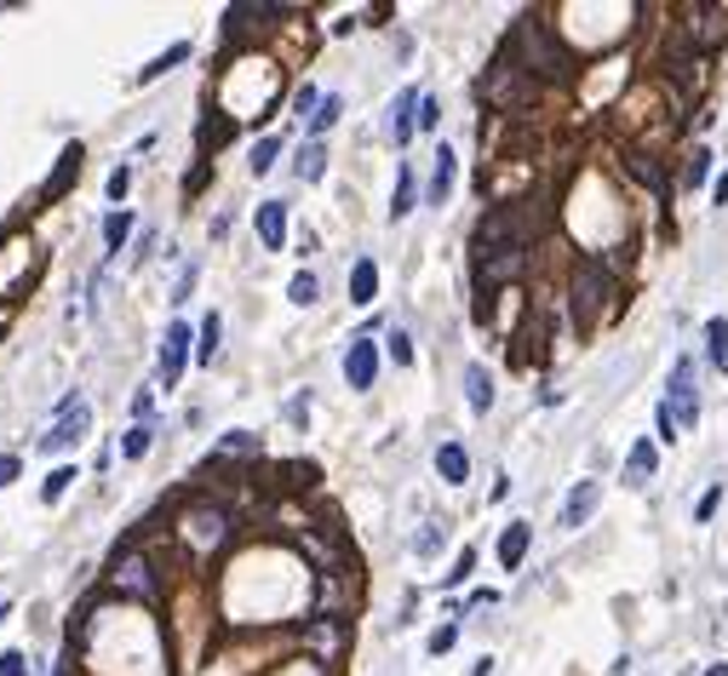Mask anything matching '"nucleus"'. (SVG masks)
Here are the masks:
<instances>
[{
	"label": "nucleus",
	"mask_w": 728,
	"mask_h": 676,
	"mask_svg": "<svg viewBox=\"0 0 728 676\" xmlns=\"http://www.w3.org/2000/svg\"><path fill=\"white\" fill-rule=\"evenodd\" d=\"M511 52L522 58V70H527V75H562V52H556V41L545 35V23H540V18H522V23H516Z\"/></svg>",
	"instance_id": "f257e3e1"
},
{
	"label": "nucleus",
	"mask_w": 728,
	"mask_h": 676,
	"mask_svg": "<svg viewBox=\"0 0 728 676\" xmlns=\"http://www.w3.org/2000/svg\"><path fill=\"white\" fill-rule=\"evenodd\" d=\"M666 408H671V419L677 424H700V379H694V361L683 356L677 367H671V396H666Z\"/></svg>",
	"instance_id": "f03ea898"
},
{
	"label": "nucleus",
	"mask_w": 728,
	"mask_h": 676,
	"mask_svg": "<svg viewBox=\"0 0 728 676\" xmlns=\"http://www.w3.org/2000/svg\"><path fill=\"white\" fill-rule=\"evenodd\" d=\"M86 424H92V408H86V401H63V413H58V424L41 436V448L47 453H63V448H75L81 442V436H86Z\"/></svg>",
	"instance_id": "7ed1b4c3"
},
{
	"label": "nucleus",
	"mask_w": 728,
	"mask_h": 676,
	"mask_svg": "<svg viewBox=\"0 0 728 676\" xmlns=\"http://www.w3.org/2000/svg\"><path fill=\"white\" fill-rule=\"evenodd\" d=\"M608 304V276L597 264H580V276H574V316L580 321H597V310Z\"/></svg>",
	"instance_id": "20e7f679"
},
{
	"label": "nucleus",
	"mask_w": 728,
	"mask_h": 676,
	"mask_svg": "<svg viewBox=\"0 0 728 676\" xmlns=\"http://www.w3.org/2000/svg\"><path fill=\"white\" fill-rule=\"evenodd\" d=\"M189 321H173L167 327V338H161V361H155V379L161 385H178V373H184V361H189Z\"/></svg>",
	"instance_id": "39448f33"
},
{
	"label": "nucleus",
	"mask_w": 728,
	"mask_h": 676,
	"mask_svg": "<svg viewBox=\"0 0 728 676\" xmlns=\"http://www.w3.org/2000/svg\"><path fill=\"white\" fill-rule=\"evenodd\" d=\"M345 379H350V390H373V379H379V350H373V338H356V345L345 350Z\"/></svg>",
	"instance_id": "423d86ee"
},
{
	"label": "nucleus",
	"mask_w": 728,
	"mask_h": 676,
	"mask_svg": "<svg viewBox=\"0 0 728 676\" xmlns=\"http://www.w3.org/2000/svg\"><path fill=\"white\" fill-rule=\"evenodd\" d=\"M419 104H424V98L408 86L402 98H396V104H390V121H384V132H390V144H408L413 139V126H419Z\"/></svg>",
	"instance_id": "0eeeda50"
},
{
	"label": "nucleus",
	"mask_w": 728,
	"mask_h": 676,
	"mask_svg": "<svg viewBox=\"0 0 728 676\" xmlns=\"http://www.w3.org/2000/svg\"><path fill=\"white\" fill-rule=\"evenodd\" d=\"M603 504V482H580L574 493H568V504H562V516H556V528H585V516Z\"/></svg>",
	"instance_id": "6e6552de"
},
{
	"label": "nucleus",
	"mask_w": 728,
	"mask_h": 676,
	"mask_svg": "<svg viewBox=\"0 0 728 676\" xmlns=\"http://www.w3.org/2000/svg\"><path fill=\"white\" fill-rule=\"evenodd\" d=\"M516 70H522V63H500V70H493V81H488L493 104H527V98H534V86L516 81Z\"/></svg>",
	"instance_id": "1a4fd4ad"
},
{
	"label": "nucleus",
	"mask_w": 728,
	"mask_h": 676,
	"mask_svg": "<svg viewBox=\"0 0 728 676\" xmlns=\"http://www.w3.org/2000/svg\"><path fill=\"white\" fill-rule=\"evenodd\" d=\"M253 224H258V242L270 253H281V242H287V201H264Z\"/></svg>",
	"instance_id": "9d476101"
},
{
	"label": "nucleus",
	"mask_w": 728,
	"mask_h": 676,
	"mask_svg": "<svg viewBox=\"0 0 728 676\" xmlns=\"http://www.w3.org/2000/svg\"><path fill=\"white\" fill-rule=\"evenodd\" d=\"M453 173H459L453 150H437V166H430V190H424V201H430V207H442V201L453 195Z\"/></svg>",
	"instance_id": "9b49d317"
},
{
	"label": "nucleus",
	"mask_w": 728,
	"mask_h": 676,
	"mask_svg": "<svg viewBox=\"0 0 728 676\" xmlns=\"http://www.w3.org/2000/svg\"><path fill=\"white\" fill-rule=\"evenodd\" d=\"M654 464H659V448L648 442V436H643V442L632 448V459H625V488H648V477H654Z\"/></svg>",
	"instance_id": "f8f14e48"
},
{
	"label": "nucleus",
	"mask_w": 728,
	"mask_h": 676,
	"mask_svg": "<svg viewBox=\"0 0 728 676\" xmlns=\"http://www.w3.org/2000/svg\"><path fill=\"white\" fill-rule=\"evenodd\" d=\"M70 178H81V144H70L58 155V173L47 178V190H41V201H58L63 190H70Z\"/></svg>",
	"instance_id": "ddd939ff"
},
{
	"label": "nucleus",
	"mask_w": 728,
	"mask_h": 676,
	"mask_svg": "<svg viewBox=\"0 0 728 676\" xmlns=\"http://www.w3.org/2000/svg\"><path fill=\"white\" fill-rule=\"evenodd\" d=\"M437 470H442V482H453V488H459V482L471 477V453L459 448V442H442V448H437Z\"/></svg>",
	"instance_id": "4468645a"
},
{
	"label": "nucleus",
	"mask_w": 728,
	"mask_h": 676,
	"mask_svg": "<svg viewBox=\"0 0 728 676\" xmlns=\"http://www.w3.org/2000/svg\"><path fill=\"white\" fill-rule=\"evenodd\" d=\"M527 539H534V528H527V522H511V528L500 533V562H505V567H522Z\"/></svg>",
	"instance_id": "2eb2a0df"
},
{
	"label": "nucleus",
	"mask_w": 728,
	"mask_h": 676,
	"mask_svg": "<svg viewBox=\"0 0 728 676\" xmlns=\"http://www.w3.org/2000/svg\"><path fill=\"white\" fill-rule=\"evenodd\" d=\"M373 293H379L373 258H356V269H350V304H373Z\"/></svg>",
	"instance_id": "dca6fc26"
},
{
	"label": "nucleus",
	"mask_w": 728,
	"mask_h": 676,
	"mask_svg": "<svg viewBox=\"0 0 728 676\" xmlns=\"http://www.w3.org/2000/svg\"><path fill=\"white\" fill-rule=\"evenodd\" d=\"M465 396H471V413H488L493 408V379H488V367H465Z\"/></svg>",
	"instance_id": "f3484780"
},
{
	"label": "nucleus",
	"mask_w": 728,
	"mask_h": 676,
	"mask_svg": "<svg viewBox=\"0 0 728 676\" xmlns=\"http://www.w3.org/2000/svg\"><path fill=\"white\" fill-rule=\"evenodd\" d=\"M115 580H126V585L139 591L144 602H155V596H161V585L150 580V562H139V556H126V562H121V573H115Z\"/></svg>",
	"instance_id": "a211bd4d"
},
{
	"label": "nucleus",
	"mask_w": 728,
	"mask_h": 676,
	"mask_svg": "<svg viewBox=\"0 0 728 676\" xmlns=\"http://www.w3.org/2000/svg\"><path fill=\"white\" fill-rule=\"evenodd\" d=\"M184 58H189V47L178 41V47H167V52H161V58H150L144 70H139V81H161V75H167V70H178Z\"/></svg>",
	"instance_id": "6ab92c4d"
},
{
	"label": "nucleus",
	"mask_w": 728,
	"mask_h": 676,
	"mask_svg": "<svg viewBox=\"0 0 728 676\" xmlns=\"http://www.w3.org/2000/svg\"><path fill=\"white\" fill-rule=\"evenodd\" d=\"M293 173H299L305 184H316V178L327 173V150H321V144H305V150H299V161H293Z\"/></svg>",
	"instance_id": "aec40b11"
},
{
	"label": "nucleus",
	"mask_w": 728,
	"mask_h": 676,
	"mask_svg": "<svg viewBox=\"0 0 728 676\" xmlns=\"http://www.w3.org/2000/svg\"><path fill=\"white\" fill-rule=\"evenodd\" d=\"M126 235H132V213L121 207V213H110V218H104V247H110V253H121V247H126Z\"/></svg>",
	"instance_id": "412c9836"
},
{
	"label": "nucleus",
	"mask_w": 728,
	"mask_h": 676,
	"mask_svg": "<svg viewBox=\"0 0 728 676\" xmlns=\"http://www.w3.org/2000/svg\"><path fill=\"white\" fill-rule=\"evenodd\" d=\"M70 482H75V464H58L52 477L41 482V499H47V504H58L63 493H70Z\"/></svg>",
	"instance_id": "4be33fe9"
},
{
	"label": "nucleus",
	"mask_w": 728,
	"mask_h": 676,
	"mask_svg": "<svg viewBox=\"0 0 728 676\" xmlns=\"http://www.w3.org/2000/svg\"><path fill=\"white\" fill-rule=\"evenodd\" d=\"M413 213V173L402 166V173H396V201H390V218H408Z\"/></svg>",
	"instance_id": "5701e85b"
},
{
	"label": "nucleus",
	"mask_w": 728,
	"mask_h": 676,
	"mask_svg": "<svg viewBox=\"0 0 728 676\" xmlns=\"http://www.w3.org/2000/svg\"><path fill=\"white\" fill-rule=\"evenodd\" d=\"M339 110H345V98H321V110L310 115V144H316V139H321V132H327V126H334V121H339Z\"/></svg>",
	"instance_id": "b1692460"
},
{
	"label": "nucleus",
	"mask_w": 728,
	"mask_h": 676,
	"mask_svg": "<svg viewBox=\"0 0 728 676\" xmlns=\"http://www.w3.org/2000/svg\"><path fill=\"white\" fill-rule=\"evenodd\" d=\"M683 178H688V190H700V184L711 178V150H694L688 166H683Z\"/></svg>",
	"instance_id": "393cba45"
},
{
	"label": "nucleus",
	"mask_w": 728,
	"mask_h": 676,
	"mask_svg": "<svg viewBox=\"0 0 728 676\" xmlns=\"http://www.w3.org/2000/svg\"><path fill=\"white\" fill-rule=\"evenodd\" d=\"M150 436H155L150 424H132V430L121 436V453H126V459H144V453H150Z\"/></svg>",
	"instance_id": "a878e982"
},
{
	"label": "nucleus",
	"mask_w": 728,
	"mask_h": 676,
	"mask_svg": "<svg viewBox=\"0 0 728 676\" xmlns=\"http://www.w3.org/2000/svg\"><path fill=\"white\" fill-rule=\"evenodd\" d=\"M218 332H224V321H218V316H207V321H202V332H195V338H202V345H195V356H202V361H213V356H218Z\"/></svg>",
	"instance_id": "bb28decb"
},
{
	"label": "nucleus",
	"mask_w": 728,
	"mask_h": 676,
	"mask_svg": "<svg viewBox=\"0 0 728 676\" xmlns=\"http://www.w3.org/2000/svg\"><path fill=\"white\" fill-rule=\"evenodd\" d=\"M276 155H281V139H258L247 166H253V173H270V166H276Z\"/></svg>",
	"instance_id": "cd10ccee"
},
{
	"label": "nucleus",
	"mask_w": 728,
	"mask_h": 676,
	"mask_svg": "<svg viewBox=\"0 0 728 676\" xmlns=\"http://www.w3.org/2000/svg\"><path fill=\"white\" fill-rule=\"evenodd\" d=\"M706 345H711V367H728V321L706 327Z\"/></svg>",
	"instance_id": "c85d7f7f"
},
{
	"label": "nucleus",
	"mask_w": 728,
	"mask_h": 676,
	"mask_svg": "<svg viewBox=\"0 0 728 676\" xmlns=\"http://www.w3.org/2000/svg\"><path fill=\"white\" fill-rule=\"evenodd\" d=\"M437 545H442V528H437V522L413 533V551H419V556H437Z\"/></svg>",
	"instance_id": "c756f323"
},
{
	"label": "nucleus",
	"mask_w": 728,
	"mask_h": 676,
	"mask_svg": "<svg viewBox=\"0 0 728 676\" xmlns=\"http://www.w3.org/2000/svg\"><path fill=\"white\" fill-rule=\"evenodd\" d=\"M287 298H293V304H316V276H310V269H305V276H293Z\"/></svg>",
	"instance_id": "7c9ffc66"
},
{
	"label": "nucleus",
	"mask_w": 728,
	"mask_h": 676,
	"mask_svg": "<svg viewBox=\"0 0 728 676\" xmlns=\"http://www.w3.org/2000/svg\"><path fill=\"white\" fill-rule=\"evenodd\" d=\"M253 448H258V442H253L247 430H229V436H224V453H253Z\"/></svg>",
	"instance_id": "2f4dec72"
},
{
	"label": "nucleus",
	"mask_w": 728,
	"mask_h": 676,
	"mask_svg": "<svg viewBox=\"0 0 728 676\" xmlns=\"http://www.w3.org/2000/svg\"><path fill=\"white\" fill-rule=\"evenodd\" d=\"M132 190V166H115V173H110V201H121Z\"/></svg>",
	"instance_id": "473e14b6"
},
{
	"label": "nucleus",
	"mask_w": 728,
	"mask_h": 676,
	"mask_svg": "<svg viewBox=\"0 0 728 676\" xmlns=\"http://www.w3.org/2000/svg\"><path fill=\"white\" fill-rule=\"evenodd\" d=\"M453 642H459V625H442L437 636H430V654H448V648H453Z\"/></svg>",
	"instance_id": "72a5a7b5"
},
{
	"label": "nucleus",
	"mask_w": 728,
	"mask_h": 676,
	"mask_svg": "<svg viewBox=\"0 0 728 676\" xmlns=\"http://www.w3.org/2000/svg\"><path fill=\"white\" fill-rule=\"evenodd\" d=\"M0 676H29L23 654H0Z\"/></svg>",
	"instance_id": "f704fd0d"
},
{
	"label": "nucleus",
	"mask_w": 728,
	"mask_h": 676,
	"mask_svg": "<svg viewBox=\"0 0 728 676\" xmlns=\"http://www.w3.org/2000/svg\"><path fill=\"white\" fill-rule=\"evenodd\" d=\"M390 356H396V361H413V345H408V332H390Z\"/></svg>",
	"instance_id": "c9c22d12"
},
{
	"label": "nucleus",
	"mask_w": 728,
	"mask_h": 676,
	"mask_svg": "<svg viewBox=\"0 0 728 676\" xmlns=\"http://www.w3.org/2000/svg\"><path fill=\"white\" fill-rule=\"evenodd\" d=\"M293 110H299V115H310V110H321V98H316V86H305L299 98H293Z\"/></svg>",
	"instance_id": "e433bc0d"
},
{
	"label": "nucleus",
	"mask_w": 728,
	"mask_h": 676,
	"mask_svg": "<svg viewBox=\"0 0 728 676\" xmlns=\"http://www.w3.org/2000/svg\"><path fill=\"white\" fill-rule=\"evenodd\" d=\"M437 115H442V110H437V98H424V104H419V126L430 132V126H437Z\"/></svg>",
	"instance_id": "4c0bfd02"
},
{
	"label": "nucleus",
	"mask_w": 728,
	"mask_h": 676,
	"mask_svg": "<svg viewBox=\"0 0 728 676\" xmlns=\"http://www.w3.org/2000/svg\"><path fill=\"white\" fill-rule=\"evenodd\" d=\"M471 567H476V556L465 551V556H459V562H453V573H448V585H459V580H465V573H471Z\"/></svg>",
	"instance_id": "58836bf2"
},
{
	"label": "nucleus",
	"mask_w": 728,
	"mask_h": 676,
	"mask_svg": "<svg viewBox=\"0 0 728 676\" xmlns=\"http://www.w3.org/2000/svg\"><path fill=\"white\" fill-rule=\"evenodd\" d=\"M7 482H18V459H12V453L0 459V488H7Z\"/></svg>",
	"instance_id": "ea45409f"
},
{
	"label": "nucleus",
	"mask_w": 728,
	"mask_h": 676,
	"mask_svg": "<svg viewBox=\"0 0 728 676\" xmlns=\"http://www.w3.org/2000/svg\"><path fill=\"white\" fill-rule=\"evenodd\" d=\"M12 619V602H0V625H7Z\"/></svg>",
	"instance_id": "a19ab883"
},
{
	"label": "nucleus",
	"mask_w": 728,
	"mask_h": 676,
	"mask_svg": "<svg viewBox=\"0 0 728 676\" xmlns=\"http://www.w3.org/2000/svg\"><path fill=\"white\" fill-rule=\"evenodd\" d=\"M706 676H728V665H711V670H706Z\"/></svg>",
	"instance_id": "79ce46f5"
}]
</instances>
